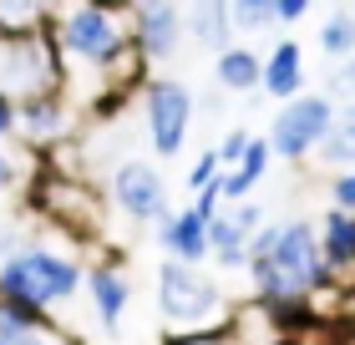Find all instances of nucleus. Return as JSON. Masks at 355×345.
Wrapping results in <instances>:
<instances>
[{
	"label": "nucleus",
	"mask_w": 355,
	"mask_h": 345,
	"mask_svg": "<svg viewBox=\"0 0 355 345\" xmlns=\"http://www.w3.org/2000/svg\"><path fill=\"white\" fill-rule=\"evenodd\" d=\"M218 305H223V289L218 279H208L198 264H178L168 259L163 269H157V310H163V320L173 325V335H208L218 330Z\"/></svg>",
	"instance_id": "nucleus-1"
},
{
	"label": "nucleus",
	"mask_w": 355,
	"mask_h": 345,
	"mask_svg": "<svg viewBox=\"0 0 355 345\" xmlns=\"http://www.w3.org/2000/svg\"><path fill=\"white\" fill-rule=\"evenodd\" d=\"M56 46H61V56L102 71V67H117V61L127 56V46H137V41L127 36V26L117 21L112 6L87 0V6H71L56 21Z\"/></svg>",
	"instance_id": "nucleus-2"
},
{
	"label": "nucleus",
	"mask_w": 355,
	"mask_h": 345,
	"mask_svg": "<svg viewBox=\"0 0 355 345\" xmlns=\"http://www.w3.org/2000/svg\"><path fill=\"white\" fill-rule=\"evenodd\" d=\"M61 81V46L56 36L26 31V36H0V96L10 102H36L51 96Z\"/></svg>",
	"instance_id": "nucleus-3"
},
{
	"label": "nucleus",
	"mask_w": 355,
	"mask_h": 345,
	"mask_svg": "<svg viewBox=\"0 0 355 345\" xmlns=\"http://www.w3.org/2000/svg\"><path fill=\"white\" fill-rule=\"evenodd\" d=\"M82 289V269L71 259H61L51 249H21L0 264V294L6 300H21V305H56V300H71Z\"/></svg>",
	"instance_id": "nucleus-4"
},
{
	"label": "nucleus",
	"mask_w": 355,
	"mask_h": 345,
	"mask_svg": "<svg viewBox=\"0 0 355 345\" xmlns=\"http://www.w3.org/2000/svg\"><path fill=\"white\" fill-rule=\"evenodd\" d=\"M274 264H279V274L295 285L300 294H320V289H330L335 285V269L330 259H325V249H320V234L304 219H295V224H279V244H274Z\"/></svg>",
	"instance_id": "nucleus-5"
},
{
	"label": "nucleus",
	"mask_w": 355,
	"mask_h": 345,
	"mask_svg": "<svg viewBox=\"0 0 355 345\" xmlns=\"http://www.w3.org/2000/svg\"><path fill=\"white\" fill-rule=\"evenodd\" d=\"M142 117H148V137H153V153L157 158H178L188 142V127H193V92L173 76H157L148 81V96H142Z\"/></svg>",
	"instance_id": "nucleus-6"
},
{
	"label": "nucleus",
	"mask_w": 355,
	"mask_h": 345,
	"mask_svg": "<svg viewBox=\"0 0 355 345\" xmlns=\"http://www.w3.org/2000/svg\"><path fill=\"white\" fill-rule=\"evenodd\" d=\"M330 127H335L330 96L310 92V96H295V102L279 107V117L269 127V142H274L279 158H304V153H315V147H325Z\"/></svg>",
	"instance_id": "nucleus-7"
},
{
	"label": "nucleus",
	"mask_w": 355,
	"mask_h": 345,
	"mask_svg": "<svg viewBox=\"0 0 355 345\" xmlns=\"http://www.w3.org/2000/svg\"><path fill=\"white\" fill-rule=\"evenodd\" d=\"M112 199L137 224H163L168 219V183H163V173H157L153 162H142V158L122 162V168L112 173Z\"/></svg>",
	"instance_id": "nucleus-8"
},
{
	"label": "nucleus",
	"mask_w": 355,
	"mask_h": 345,
	"mask_svg": "<svg viewBox=\"0 0 355 345\" xmlns=\"http://www.w3.org/2000/svg\"><path fill=\"white\" fill-rule=\"evenodd\" d=\"M264 228V208L259 203H234V208H223L214 224H208V239H214V259L223 269H244L249 264V244L254 234Z\"/></svg>",
	"instance_id": "nucleus-9"
},
{
	"label": "nucleus",
	"mask_w": 355,
	"mask_h": 345,
	"mask_svg": "<svg viewBox=\"0 0 355 345\" xmlns=\"http://www.w3.org/2000/svg\"><path fill=\"white\" fill-rule=\"evenodd\" d=\"M188 15L178 10V0H137V15H132V41H137V56L148 61H163L178 51V36H183Z\"/></svg>",
	"instance_id": "nucleus-10"
},
{
	"label": "nucleus",
	"mask_w": 355,
	"mask_h": 345,
	"mask_svg": "<svg viewBox=\"0 0 355 345\" xmlns=\"http://www.w3.org/2000/svg\"><path fill=\"white\" fill-rule=\"evenodd\" d=\"M163 249L178 264H198L203 254H214V239H208V219L198 208H183V213H168L163 219Z\"/></svg>",
	"instance_id": "nucleus-11"
},
{
	"label": "nucleus",
	"mask_w": 355,
	"mask_h": 345,
	"mask_svg": "<svg viewBox=\"0 0 355 345\" xmlns=\"http://www.w3.org/2000/svg\"><path fill=\"white\" fill-rule=\"evenodd\" d=\"M188 36L208 46V51H229V31H234V0H188Z\"/></svg>",
	"instance_id": "nucleus-12"
},
{
	"label": "nucleus",
	"mask_w": 355,
	"mask_h": 345,
	"mask_svg": "<svg viewBox=\"0 0 355 345\" xmlns=\"http://www.w3.org/2000/svg\"><path fill=\"white\" fill-rule=\"evenodd\" d=\"M264 92L279 96V102L304 96V51H300L295 41H279V46L264 56Z\"/></svg>",
	"instance_id": "nucleus-13"
},
{
	"label": "nucleus",
	"mask_w": 355,
	"mask_h": 345,
	"mask_svg": "<svg viewBox=\"0 0 355 345\" xmlns=\"http://www.w3.org/2000/svg\"><path fill=\"white\" fill-rule=\"evenodd\" d=\"M214 76L223 92H254V87H264V61L249 46H229V51H218Z\"/></svg>",
	"instance_id": "nucleus-14"
},
{
	"label": "nucleus",
	"mask_w": 355,
	"mask_h": 345,
	"mask_svg": "<svg viewBox=\"0 0 355 345\" xmlns=\"http://www.w3.org/2000/svg\"><path fill=\"white\" fill-rule=\"evenodd\" d=\"M320 249L335 269H355V213L330 208L325 224H320Z\"/></svg>",
	"instance_id": "nucleus-15"
},
{
	"label": "nucleus",
	"mask_w": 355,
	"mask_h": 345,
	"mask_svg": "<svg viewBox=\"0 0 355 345\" xmlns=\"http://www.w3.org/2000/svg\"><path fill=\"white\" fill-rule=\"evenodd\" d=\"M87 289H92L96 320H102V325H117L122 310H127V279H122V269H112V264L92 269V274H87Z\"/></svg>",
	"instance_id": "nucleus-16"
},
{
	"label": "nucleus",
	"mask_w": 355,
	"mask_h": 345,
	"mask_svg": "<svg viewBox=\"0 0 355 345\" xmlns=\"http://www.w3.org/2000/svg\"><path fill=\"white\" fill-rule=\"evenodd\" d=\"M21 133L36 137V142H51L67 133V102L51 92V96H36V102H21Z\"/></svg>",
	"instance_id": "nucleus-17"
},
{
	"label": "nucleus",
	"mask_w": 355,
	"mask_h": 345,
	"mask_svg": "<svg viewBox=\"0 0 355 345\" xmlns=\"http://www.w3.org/2000/svg\"><path fill=\"white\" fill-rule=\"evenodd\" d=\"M320 162L335 168V173L355 168V102H345L340 112H335V127H330L325 147H320Z\"/></svg>",
	"instance_id": "nucleus-18"
},
{
	"label": "nucleus",
	"mask_w": 355,
	"mask_h": 345,
	"mask_svg": "<svg viewBox=\"0 0 355 345\" xmlns=\"http://www.w3.org/2000/svg\"><path fill=\"white\" fill-rule=\"evenodd\" d=\"M46 320L36 305H21V300H6V294H0V335H6L10 345H21L26 335H36V330H46Z\"/></svg>",
	"instance_id": "nucleus-19"
},
{
	"label": "nucleus",
	"mask_w": 355,
	"mask_h": 345,
	"mask_svg": "<svg viewBox=\"0 0 355 345\" xmlns=\"http://www.w3.org/2000/svg\"><path fill=\"white\" fill-rule=\"evenodd\" d=\"M320 51H325V56H355V10H335L330 15V21L325 26H320Z\"/></svg>",
	"instance_id": "nucleus-20"
},
{
	"label": "nucleus",
	"mask_w": 355,
	"mask_h": 345,
	"mask_svg": "<svg viewBox=\"0 0 355 345\" xmlns=\"http://www.w3.org/2000/svg\"><path fill=\"white\" fill-rule=\"evenodd\" d=\"M46 0H0V36H26V31H41Z\"/></svg>",
	"instance_id": "nucleus-21"
},
{
	"label": "nucleus",
	"mask_w": 355,
	"mask_h": 345,
	"mask_svg": "<svg viewBox=\"0 0 355 345\" xmlns=\"http://www.w3.org/2000/svg\"><path fill=\"white\" fill-rule=\"evenodd\" d=\"M279 21V0H234V26L239 31H264Z\"/></svg>",
	"instance_id": "nucleus-22"
},
{
	"label": "nucleus",
	"mask_w": 355,
	"mask_h": 345,
	"mask_svg": "<svg viewBox=\"0 0 355 345\" xmlns=\"http://www.w3.org/2000/svg\"><path fill=\"white\" fill-rule=\"evenodd\" d=\"M218 173H223V158L218 153H198V162L188 168V188H208Z\"/></svg>",
	"instance_id": "nucleus-23"
},
{
	"label": "nucleus",
	"mask_w": 355,
	"mask_h": 345,
	"mask_svg": "<svg viewBox=\"0 0 355 345\" xmlns=\"http://www.w3.org/2000/svg\"><path fill=\"white\" fill-rule=\"evenodd\" d=\"M330 199H335V208H345V213H355V168H345V173H335V183H330Z\"/></svg>",
	"instance_id": "nucleus-24"
},
{
	"label": "nucleus",
	"mask_w": 355,
	"mask_h": 345,
	"mask_svg": "<svg viewBox=\"0 0 355 345\" xmlns=\"http://www.w3.org/2000/svg\"><path fill=\"white\" fill-rule=\"evenodd\" d=\"M249 133H229V137H223V147H218V158H223V168H239V158H244L249 153Z\"/></svg>",
	"instance_id": "nucleus-25"
},
{
	"label": "nucleus",
	"mask_w": 355,
	"mask_h": 345,
	"mask_svg": "<svg viewBox=\"0 0 355 345\" xmlns=\"http://www.w3.org/2000/svg\"><path fill=\"white\" fill-rule=\"evenodd\" d=\"M193 208H198L203 219L214 224V219H218V213L229 208V203H223V193H218V183H208V188H198V203H193Z\"/></svg>",
	"instance_id": "nucleus-26"
},
{
	"label": "nucleus",
	"mask_w": 355,
	"mask_h": 345,
	"mask_svg": "<svg viewBox=\"0 0 355 345\" xmlns=\"http://www.w3.org/2000/svg\"><path fill=\"white\" fill-rule=\"evenodd\" d=\"M310 6H315V0H279V21L295 26V21H304V15H310Z\"/></svg>",
	"instance_id": "nucleus-27"
},
{
	"label": "nucleus",
	"mask_w": 355,
	"mask_h": 345,
	"mask_svg": "<svg viewBox=\"0 0 355 345\" xmlns=\"http://www.w3.org/2000/svg\"><path fill=\"white\" fill-rule=\"evenodd\" d=\"M15 122H21L15 102H10V96H0V137H10V133H15Z\"/></svg>",
	"instance_id": "nucleus-28"
},
{
	"label": "nucleus",
	"mask_w": 355,
	"mask_h": 345,
	"mask_svg": "<svg viewBox=\"0 0 355 345\" xmlns=\"http://www.w3.org/2000/svg\"><path fill=\"white\" fill-rule=\"evenodd\" d=\"M173 345H229V335H223V330H208V335H183V340H173Z\"/></svg>",
	"instance_id": "nucleus-29"
},
{
	"label": "nucleus",
	"mask_w": 355,
	"mask_h": 345,
	"mask_svg": "<svg viewBox=\"0 0 355 345\" xmlns=\"http://www.w3.org/2000/svg\"><path fill=\"white\" fill-rule=\"evenodd\" d=\"M21 345H67V340H61V335L51 330V325H46V330H36V335H26Z\"/></svg>",
	"instance_id": "nucleus-30"
},
{
	"label": "nucleus",
	"mask_w": 355,
	"mask_h": 345,
	"mask_svg": "<svg viewBox=\"0 0 355 345\" xmlns=\"http://www.w3.org/2000/svg\"><path fill=\"white\" fill-rule=\"evenodd\" d=\"M335 87H350V92H355V56L345 61V71H340V76H335Z\"/></svg>",
	"instance_id": "nucleus-31"
},
{
	"label": "nucleus",
	"mask_w": 355,
	"mask_h": 345,
	"mask_svg": "<svg viewBox=\"0 0 355 345\" xmlns=\"http://www.w3.org/2000/svg\"><path fill=\"white\" fill-rule=\"evenodd\" d=\"M10 183H15V168H10V158L0 153V188H10Z\"/></svg>",
	"instance_id": "nucleus-32"
},
{
	"label": "nucleus",
	"mask_w": 355,
	"mask_h": 345,
	"mask_svg": "<svg viewBox=\"0 0 355 345\" xmlns=\"http://www.w3.org/2000/svg\"><path fill=\"white\" fill-rule=\"evenodd\" d=\"M330 6H345V0H330Z\"/></svg>",
	"instance_id": "nucleus-33"
},
{
	"label": "nucleus",
	"mask_w": 355,
	"mask_h": 345,
	"mask_svg": "<svg viewBox=\"0 0 355 345\" xmlns=\"http://www.w3.org/2000/svg\"><path fill=\"white\" fill-rule=\"evenodd\" d=\"M0 345H10V340H6V335H0Z\"/></svg>",
	"instance_id": "nucleus-34"
},
{
	"label": "nucleus",
	"mask_w": 355,
	"mask_h": 345,
	"mask_svg": "<svg viewBox=\"0 0 355 345\" xmlns=\"http://www.w3.org/2000/svg\"><path fill=\"white\" fill-rule=\"evenodd\" d=\"M350 10H355V0H350Z\"/></svg>",
	"instance_id": "nucleus-35"
}]
</instances>
